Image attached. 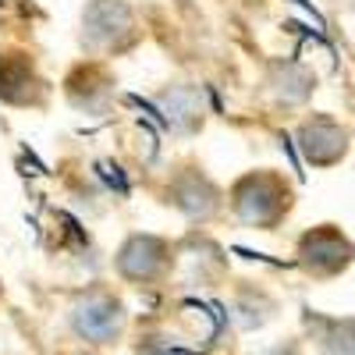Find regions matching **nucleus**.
Wrapping results in <instances>:
<instances>
[{
  "label": "nucleus",
  "instance_id": "nucleus-10",
  "mask_svg": "<svg viewBox=\"0 0 355 355\" xmlns=\"http://www.w3.org/2000/svg\"><path fill=\"white\" fill-rule=\"evenodd\" d=\"M270 85H274V93L284 100V103H299L313 93V75L302 68V64H277L274 75H270Z\"/></svg>",
  "mask_w": 355,
  "mask_h": 355
},
{
  "label": "nucleus",
  "instance_id": "nucleus-4",
  "mask_svg": "<svg viewBox=\"0 0 355 355\" xmlns=\"http://www.w3.org/2000/svg\"><path fill=\"white\" fill-rule=\"evenodd\" d=\"M171 242L160 234H128L114 256V270L132 284H157L171 270Z\"/></svg>",
  "mask_w": 355,
  "mask_h": 355
},
{
  "label": "nucleus",
  "instance_id": "nucleus-12",
  "mask_svg": "<svg viewBox=\"0 0 355 355\" xmlns=\"http://www.w3.org/2000/svg\"><path fill=\"white\" fill-rule=\"evenodd\" d=\"M0 295H4V284H0Z\"/></svg>",
  "mask_w": 355,
  "mask_h": 355
},
{
  "label": "nucleus",
  "instance_id": "nucleus-7",
  "mask_svg": "<svg viewBox=\"0 0 355 355\" xmlns=\"http://www.w3.org/2000/svg\"><path fill=\"white\" fill-rule=\"evenodd\" d=\"M299 146H302V157L316 167H327L338 164L348 150V132L341 125H334L331 117H313L299 128Z\"/></svg>",
  "mask_w": 355,
  "mask_h": 355
},
{
  "label": "nucleus",
  "instance_id": "nucleus-8",
  "mask_svg": "<svg viewBox=\"0 0 355 355\" xmlns=\"http://www.w3.org/2000/svg\"><path fill=\"white\" fill-rule=\"evenodd\" d=\"M157 103L164 110V121L174 132H192V128L202 125L206 103H202V89L199 85H189V82L171 85V89H164V93L157 96Z\"/></svg>",
  "mask_w": 355,
  "mask_h": 355
},
{
  "label": "nucleus",
  "instance_id": "nucleus-2",
  "mask_svg": "<svg viewBox=\"0 0 355 355\" xmlns=\"http://www.w3.org/2000/svg\"><path fill=\"white\" fill-rule=\"evenodd\" d=\"M139 40L135 11L125 0H89L82 11V46L93 53H121Z\"/></svg>",
  "mask_w": 355,
  "mask_h": 355
},
{
  "label": "nucleus",
  "instance_id": "nucleus-11",
  "mask_svg": "<svg viewBox=\"0 0 355 355\" xmlns=\"http://www.w3.org/2000/svg\"><path fill=\"white\" fill-rule=\"evenodd\" d=\"M323 352L327 355H355V323H331V331L323 334Z\"/></svg>",
  "mask_w": 355,
  "mask_h": 355
},
{
  "label": "nucleus",
  "instance_id": "nucleus-9",
  "mask_svg": "<svg viewBox=\"0 0 355 355\" xmlns=\"http://www.w3.org/2000/svg\"><path fill=\"white\" fill-rule=\"evenodd\" d=\"M15 89H21V103L43 100V78L36 75V64L25 53H4L0 57V100L15 103Z\"/></svg>",
  "mask_w": 355,
  "mask_h": 355
},
{
  "label": "nucleus",
  "instance_id": "nucleus-1",
  "mask_svg": "<svg viewBox=\"0 0 355 355\" xmlns=\"http://www.w3.org/2000/svg\"><path fill=\"white\" fill-rule=\"evenodd\" d=\"M231 210L245 227L270 231L291 210V189L277 174H266V171L245 174L231 189Z\"/></svg>",
  "mask_w": 355,
  "mask_h": 355
},
{
  "label": "nucleus",
  "instance_id": "nucleus-5",
  "mask_svg": "<svg viewBox=\"0 0 355 355\" xmlns=\"http://www.w3.org/2000/svg\"><path fill=\"white\" fill-rule=\"evenodd\" d=\"M352 259H355V245L331 224L302 234V242H299V263L313 277H334Z\"/></svg>",
  "mask_w": 355,
  "mask_h": 355
},
{
  "label": "nucleus",
  "instance_id": "nucleus-6",
  "mask_svg": "<svg viewBox=\"0 0 355 355\" xmlns=\"http://www.w3.org/2000/svg\"><path fill=\"white\" fill-rule=\"evenodd\" d=\"M167 202L178 206L189 220H210L220 210V189L210 182L206 174L199 171H178L171 178V189H167Z\"/></svg>",
  "mask_w": 355,
  "mask_h": 355
},
{
  "label": "nucleus",
  "instance_id": "nucleus-3",
  "mask_svg": "<svg viewBox=\"0 0 355 355\" xmlns=\"http://www.w3.org/2000/svg\"><path fill=\"white\" fill-rule=\"evenodd\" d=\"M71 331L93 345H110L125 334V323H128V313H125V302L117 299L110 288H89L82 291L75 306H71Z\"/></svg>",
  "mask_w": 355,
  "mask_h": 355
}]
</instances>
